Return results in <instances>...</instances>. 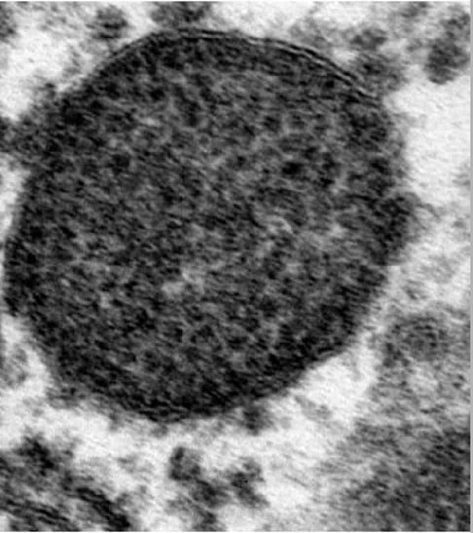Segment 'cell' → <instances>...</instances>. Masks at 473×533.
<instances>
[{
    "instance_id": "6da1fadb",
    "label": "cell",
    "mask_w": 473,
    "mask_h": 533,
    "mask_svg": "<svg viewBox=\"0 0 473 533\" xmlns=\"http://www.w3.org/2000/svg\"><path fill=\"white\" fill-rule=\"evenodd\" d=\"M383 42L382 32H364L357 38V44L363 48H373Z\"/></svg>"
},
{
    "instance_id": "7a4b0ae2",
    "label": "cell",
    "mask_w": 473,
    "mask_h": 533,
    "mask_svg": "<svg viewBox=\"0 0 473 533\" xmlns=\"http://www.w3.org/2000/svg\"><path fill=\"white\" fill-rule=\"evenodd\" d=\"M281 172H283L284 177L296 179V178H301V175H303V166L300 163H289V165H286L283 168Z\"/></svg>"
}]
</instances>
